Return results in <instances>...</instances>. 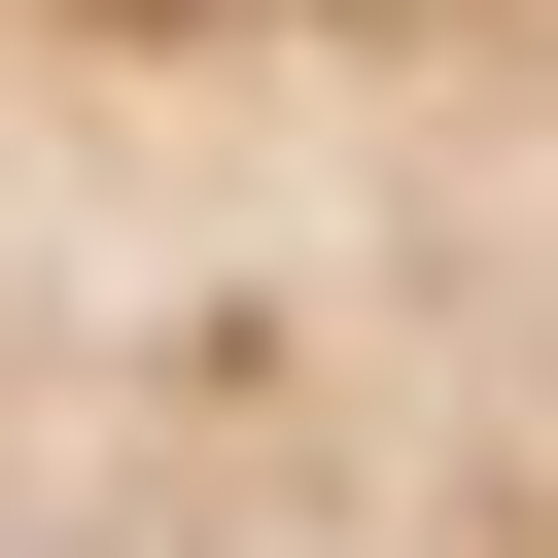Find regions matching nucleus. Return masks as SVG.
Here are the masks:
<instances>
[{
    "label": "nucleus",
    "mask_w": 558,
    "mask_h": 558,
    "mask_svg": "<svg viewBox=\"0 0 558 558\" xmlns=\"http://www.w3.org/2000/svg\"><path fill=\"white\" fill-rule=\"evenodd\" d=\"M0 558H558V0H0Z\"/></svg>",
    "instance_id": "obj_1"
}]
</instances>
